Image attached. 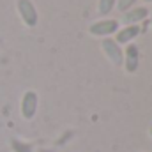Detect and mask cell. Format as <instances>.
Masks as SVG:
<instances>
[{
  "label": "cell",
  "instance_id": "8fae6325",
  "mask_svg": "<svg viewBox=\"0 0 152 152\" xmlns=\"http://www.w3.org/2000/svg\"><path fill=\"white\" fill-rule=\"evenodd\" d=\"M143 2H147V4H152V0H143Z\"/></svg>",
  "mask_w": 152,
  "mask_h": 152
},
{
  "label": "cell",
  "instance_id": "3957f363",
  "mask_svg": "<svg viewBox=\"0 0 152 152\" xmlns=\"http://www.w3.org/2000/svg\"><path fill=\"white\" fill-rule=\"evenodd\" d=\"M37 104H39V97L36 90H27L21 96V103H20V112L21 117L25 120H32L36 113H37Z\"/></svg>",
  "mask_w": 152,
  "mask_h": 152
},
{
  "label": "cell",
  "instance_id": "30bf717a",
  "mask_svg": "<svg viewBox=\"0 0 152 152\" xmlns=\"http://www.w3.org/2000/svg\"><path fill=\"white\" fill-rule=\"evenodd\" d=\"M149 25H151V30H152V9L149 11Z\"/></svg>",
  "mask_w": 152,
  "mask_h": 152
},
{
  "label": "cell",
  "instance_id": "7c38bea8",
  "mask_svg": "<svg viewBox=\"0 0 152 152\" xmlns=\"http://www.w3.org/2000/svg\"><path fill=\"white\" fill-rule=\"evenodd\" d=\"M149 134H151V136H152V127H151V131H149Z\"/></svg>",
  "mask_w": 152,
  "mask_h": 152
},
{
  "label": "cell",
  "instance_id": "277c9868",
  "mask_svg": "<svg viewBox=\"0 0 152 152\" xmlns=\"http://www.w3.org/2000/svg\"><path fill=\"white\" fill-rule=\"evenodd\" d=\"M118 30V21L117 20H99L96 23H92L88 27V34L94 37H112V34H115Z\"/></svg>",
  "mask_w": 152,
  "mask_h": 152
},
{
  "label": "cell",
  "instance_id": "ba28073f",
  "mask_svg": "<svg viewBox=\"0 0 152 152\" xmlns=\"http://www.w3.org/2000/svg\"><path fill=\"white\" fill-rule=\"evenodd\" d=\"M115 2H117V0H99V2H97V12H99L101 16H108V14L115 9Z\"/></svg>",
  "mask_w": 152,
  "mask_h": 152
},
{
  "label": "cell",
  "instance_id": "7a4b0ae2",
  "mask_svg": "<svg viewBox=\"0 0 152 152\" xmlns=\"http://www.w3.org/2000/svg\"><path fill=\"white\" fill-rule=\"evenodd\" d=\"M101 50L104 53V57L113 64L115 67H120L122 62H124V51H122V46L118 42H115L113 37H104L101 41Z\"/></svg>",
  "mask_w": 152,
  "mask_h": 152
},
{
  "label": "cell",
  "instance_id": "9c48e42d",
  "mask_svg": "<svg viewBox=\"0 0 152 152\" xmlns=\"http://www.w3.org/2000/svg\"><path fill=\"white\" fill-rule=\"evenodd\" d=\"M134 2H136V0H117V2H115V7H117L120 12H126V11H129V9L134 5Z\"/></svg>",
  "mask_w": 152,
  "mask_h": 152
},
{
  "label": "cell",
  "instance_id": "52a82bcc",
  "mask_svg": "<svg viewBox=\"0 0 152 152\" xmlns=\"http://www.w3.org/2000/svg\"><path fill=\"white\" fill-rule=\"evenodd\" d=\"M140 34H142V27H140V25H126V27H122V28H118V30L115 32L113 39H115V42H118V44L122 46V44L133 42Z\"/></svg>",
  "mask_w": 152,
  "mask_h": 152
},
{
  "label": "cell",
  "instance_id": "8992f818",
  "mask_svg": "<svg viewBox=\"0 0 152 152\" xmlns=\"http://www.w3.org/2000/svg\"><path fill=\"white\" fill-rule=\"evenodd\" d=\"M147 14H149L147 7H131L129 11L122 12L120 20H117V21L122 23L124 27H126V25H140L142 21L147 20Z\"/></svg>",
  "mask_w": 152,
  "mask_h": 152
},
{
  "label": "cell",
  "instance_id": "5b68a950",
  "mask_svg": "<svg viewBox=\"0 0 152 152\" xmlns=\"http://www.w3.org/2000/svg\"><path fill=\"white\" fill-rule=\"evenodd\" d=\"M122 51H124L122 66L126 67L127 73H136L138 66H140V50H138V46L134 42H129V44H126V48Z\"/></svg>",
  "mask_w": 152,
  "mask_h": 152
},
{
  "label": "cell",
  "instance_id": "6da1fadb",
  "mask_svg": "<svg viewBox=\"0 0 152 152\" xmlns=\"http://www.w3.org/2000/svg\"><path fill=\"white\" fill-rule=\"evenodd\" d=\"M16 11L21 18V21L25 23V27L34 28L39 21V14L36 5L32 4V0H18L16 2Z\"/></svg>",
  "mask_w": 152,
  "mask_h": 152
}]
</instances>
